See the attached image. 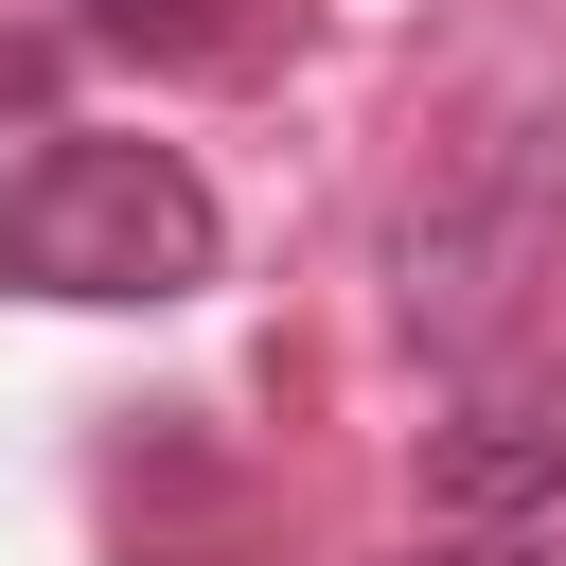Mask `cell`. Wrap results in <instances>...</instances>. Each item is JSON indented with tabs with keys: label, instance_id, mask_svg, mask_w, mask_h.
<instances>
[{
	"label": "cell",
	"instance_id": "3",
	"mask_svg": "<svg viewBox=\"0 0 566 566\" xmlns=\"http://www.w3.org/2000/svg\"><path fill=\"white\" fill-rule=\"evenodd\" d=\"M424 513H442V531H548V513H566V407L478 389V407L424 442Z\"/></svg>",
	"mask_w": 566,
	"mask_h": 566
},
{
	"label": "cell",
	"instance_id": "1",
	"mask_svg": "<svg viewBox=\"0 0 566 566\" xmlns=\"http://www.w3.org/2000/svg\"><path fill=\"white\" fill-rule=\"evenodd\" d=\"M18 301H195L212 283V177L177 142H35L0 195Z\"/></svg>",
	"mask_w": 566,
	"mask_h": 566
},
{
	"label": "cell",
	"instance_id": "2",
	"mask_svg": "<svg viewBox=\"0 0 566 566\" xmlns=\"http://www.w3.org/2000/svg\"><path fill=\"white\" fill-rule=\"evenodd\" d=\"M548 212H566V124L548 106H495V124H460V159L407 195V230H389V283H407V336L424 354H495L513 336V301L548 283Z\"/></svg>",
	"mask_w": 566,
	"mask_h": 566
},
{
	"label": "cell",
	"instance_id": "5",
	"mask_svg": "<svg viewBox=\"0 0 566 566\" xmlns=\"http://www.w3.org/2000/svg\"><path fill=\"white\" fill-rule=\"evenodd\" d=\"M442 566H531V531H460V548H442Z\"/></svg>",
	"mask_w": 566,
	"mask_h": 566
},
{
	"label": "cell",
	"instance_id": "6",
	"mask_svg": "<svg viewBox=\"0 0 566 566\" xmlns=\"http://www.w3.org/2000/svg\"><path fill=\"white\" fill-rule=\"evenodd\" d=\"M531 566H566V513H548V531H531Z\"/></svg>",
	"mask_w": 566,
	"mask_h": 566
},
{
	"label": "cell",
	"instance_id": "4",
	"mask_svg": "<svg viewBox=\"0 0 566 566\" xmlns=\"http://www.w3.org/2000/svg\"><path fill=\"white\" fill-rule=\"evenodd\" d=\"M71 35L88 53H142V71H248L265 53L248 0H71Z\"/></svg>",
	"mask_w": 566,
	"mask_h": 566
}]
</instances>
